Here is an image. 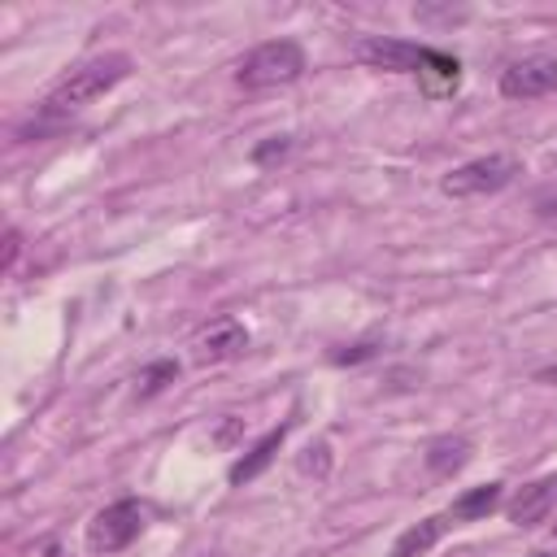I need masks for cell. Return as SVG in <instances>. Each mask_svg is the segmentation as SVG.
Wrapping results in <instances>:
<instances>
[{"instance_id":"16","label":"cell","mask_w":557,"mask_h":557,"mask_svg":"<svg viewBox=\"0 0 557 557\" xmlns=\"http://www.w3.org/2000/svg\"><path fill=\"white\" fill-rule=\"evenodd\" d=\"M370 357H379V344H374V339H361V344H352V348L331 352L335 366H357V361H370Z\"/></svg>"},{"instance_id":"5","label":"cell","mask_w":557,"mask_h":557,"mask_svg":"<svg viewBox=\"0 0 557 557\" xmlns=\"http://www.w3.org/2000/svg\"><path fill=\"white\" fill-rule=\"evenodd\" d=\"M357 61L383 74H422L426 61V44H409V39H392V35H366L357 39Z\"/></svg>"},{"instance_id":"14","label":"cell","mask_w":557,"mask_h":557,"mask_svg":"<svg viewBox=\"0 0 557 557\" xmlns=\"http://www.w3.org/2000/svg\"><path fill=\"white\" fill-rule=\"evenodd\" d=\"M292 152V135H270V139H261L257 148H252V165H274V161H283Z\"/></svg>"},{"instance_id":"7","label":"cell","mask_w":557,"mask_h":557,"mask_svg":"<svg viewBox=\"0 0 557 557\" xmlns=\"http://www.w3.org/2000/svg\"><path fill=\"white\" fill-rule=\"evenodd\" d=\"M244 348H248L244 322H239V318H218V322H209V331L196 339V361H200V366H222V361H235Z\"/></svg>"},{"instance_id":"3","label":"cell","mask_w":557,"mask_h":557,"mask_svg":"<svg viewBox=\"0 0 557 557\" xmlns=\"http://www.w3.org/2000/svg\"><path fill=\"white\" fill-rule=\"evenodd\" d=\"M518 174H522L518 157H509V152H487V157H474V161L453 165V170L440 178V191H444V196H453V200L496 196V191H505Z\"/></svg>"},{"instance_id":"17","label":"cell","mask_w":557,"mask_h":557,"mask_svg":"<svg viewBox=\"0 0 557 557\" xmlns=\"http://www.w3.org/2000/svg\"><path fill=\"white\" fill-rule=\"evenodd\" d=\"M326 466H331V448H326V440H318L313 448H305V457H300V474H326Z\"/></svg>"},{"instance_id":"12","label":"cell","mask_w":557,"mask_h":557,"mask_svg":"<svg viewBox=\"0 0 557 557\" xmlns=\"http://www.w3.org/2000/svg\"><path fill=\"white\" fill-rule=\"evenodd\" d=\"M500 496H505V483L466 487V492L448 505V518H453V522H479V518H487L492 509H500Z\"/></svg>"},{"instance_id":"20","label":"cell","mask_w":557,"mask_h":557,"mask_svg":"<svg viewBox=\"0 0 557 557\" xmlns=\"http://www.w3.org/2000/svg\"><path fill=\"white\" fill-rule=\"evenodd\" d=\"M531 557H548V553H531Z\"/></svg>"},{"instance_id":"4","label":"cell","mask_w":557,"mask_h":557,"mask_svg":"<svg viewBox=\"0 0 557 557\" xmlns=\"http://www.w3.org/2000/svg\"><path fill=\"white\" fill-rule=\"evenodd\" d=\"M144 522H148L144 505L131 500V496H122V500L104 505V509L87 522V548H91V553H122V548H131V544L144 535Z\"/></svg>"},{"instance_id":"19","label":"cell","mask_w":557,"mask_h":557,"mask_svg":"<svg viewBox=\"0 0 557 557\" xmlns=\"http://www.w3.org/2000/svg\"><path fill=\"white\" fill-rule=\"evenodd\" d=\"M535 383H544V387H557V366H544V370H535Z\"/></svg>"},{"instance_id":"13","label":"cell","mask_w":557,"mask_h":557,"mask_svg":"<svg viewBox=\"0 0 557 557\" xmlns=\"http://www.w3.org/2000/svg\"><path fill=\"white\" fill-rule=\"evenodd\" d=\"M174 379H178V361H170V357L148 361V366L139 370V400H152V396L165 392Z\"/></svg>"},{"instance_id":"6","label":"cell","mask_w":557,"mask_h":557,"mask_svg":"<svg viewBox=\"0 0 557 557\" xmlns=\"http://www.w3.org/2000/svg\"><path fill=\"white\" fill-rule=\"evenodd\" d=\"M557 91V57H522L500 70V96L505 100H540Z\"/></svg>"},{"instance_id":"1","label":"cell","mask_w":557,"mask_h":557,"mask_svg":"<svg viewBox=\"0 0 557 557\" xmlns=\"http://www.w3.org/2000/svg\"><path fill=\"white\" fill-rule=\"evenodd\" d=\"M126 74H131V57H126V52L91 57V61H83L78 70H70V74H65V78L44 96L39 117H44V122H61V117H70V113L87 109L91 100H100L104 91H113Z\"/></svg>"},{"instance_id":"8","label":"cell","mask_w":557,"mask_h":557,"mask_svg":"<svg viewBox=\"0 0 557 557\" xmlns=\"http://www.w3.org/2000/svg\"><path fill=\"white\" fill-rule=\"evenodd\" d=\"M553 505H557V479H535V483H527V487L513 492V500L505 505V513H509L513 527L531 531V527L548 522Z\"/></svg>"},{"instance_id":"9","label":"cell","mask_w":557,"mask_h":557,"mask_svg":"<svg viewBox=\"0 0 557 557\" xmlns=\"http://www.w3.org/2000/svg\"><path fill=\"white\" fill-rule=\"evenodd\" d=\"M287 431H292V422H278L274 431H265V435H261V440H257V444H252V448L231 466V474H226V479H231L235 487H244V483H252L257 474H265V470H270V461L278 457V448H283Z\"/></svg>"},{"instance_id":"11","label":"cell","mask_w":557,"mask_h":557,"mask_svg":"<svg viewBox=\"0 0 557 557\" xmlns=\"http://www.w3.org/2000/svg\"><path fill=\"white\" fill-rule=\"evenodd\" d=\"M470 453H474V444H470L466 435H435V440L426 444L422 461H426V470H431L435 479H448V474H457V470L470 461Z\"/></svg>"},{"instance_id":"10","label":"cell","mask_w":557,"mask_h":557,"mask_svg":"<svg viewBox=\"0 0 557 557\" xmlns=\"http://www.w3.org/2000/svg\"><path fill=\"white\" fill-rule=\"evenodd\" d=\"M453 527V518L448 513H426L422 522H413V527H405L400 535H396V544H392V557H426L440 540H444V531Z\"/></svg>"},{"instance_id":"18","label":"cell","mask_w":557,"mask_h":557,"mask_svg":"<svg viewBox=\"0 0 557 557\" xmlns=\"http://www.w3.org/2000/svg\"><path fill=\"white\" fill-rule=\"evenodd\" d=\"M17 248H22V235H17V231H9V235H4V270H13Z\"/></svg>"},{"instance_id":"2","label":"cell","mask_w":557,"mask_h":557,"mask_svg":"<svg viewBox=\"0 0 557 557\" xmlns=\"http://www.w3.org/2000/svg\"><path fill=\"white\" fill-rule=\"evenodd\" d=\"M305 48L296 39H265L252 52H244V61L235 65V83L244 91H265V87H287L305 74Z\"/></svg>"},{"instance_id":"15","label":"cell","mask_w":557,"mask_h":557,"mask_svg":"<svg viewBox=\"0 0 557 557\" xmlns=\"http://www.w3.org/2000/svg\"><path fill=\"white\" fill-rule=\"evenodd\" d=\"M413 17H418V22H448V26H453V22H466L470 9H461V4H457V9H453V4H413Z\"/></svg>"}]
</instances>
